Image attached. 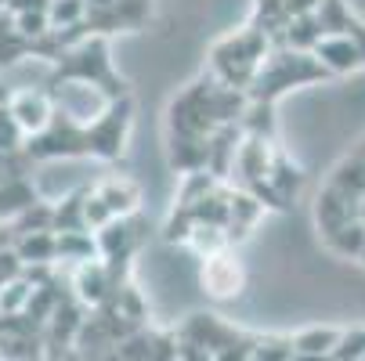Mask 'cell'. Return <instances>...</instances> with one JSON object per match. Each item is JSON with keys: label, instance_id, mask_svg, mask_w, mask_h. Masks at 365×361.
I'll list each match as a JSON object with an SVG mask.
<instances>
[{"label": "cell", "instance_id": "27", "mask_svg": "<svg viewBox=\"0 0 365 361\" xmlns=\"http://www.w3.org/2000/svg\"><path fill=\"white\" fill-rule=\"evenodd\" d=\"M358 221H361V224H365V199H361V202H358Z\"/></svg>", "mask_w": 365, "mask_h": 361}, {"label": "cell", "instance_id": "13", "mask_svg": "<svg viewBox=\"0 0 365 361\" xmlns=\"http://www.w3.org/2000/svg\"><path fill=\"white\" fill-rule=\"evenodd\" d=\"M87 195H91V188H80V192L66 195L58 206H51V210H55V235L87 231Z\"/></svg>", "mask_w": 365, "mask_h": 361}, {"label": "cell", "instance_id": "26", "mask_svg": "<svg viewBox=\"0 0 365 361\" xmlns=\"http://www.w3.org/2000/svg\"><path fill=\"white\" fill-rule=\"evenodd\" d=\"M289 361H326V357H311V354H297V350H293Z\"/></svg>", "mask_w": 365, "mask_h": 361}, {"label": "cell", "instance_id": "2", "mask_svg": "<svg viewBox=\"0 0 365 361\" xmlns=\"http://www.w3.org/2000/svg\"><path fill=\"white\" fill-rule=\"evenodd\" d=\"M268 33H260L257 26H242L228 36H221L210 51V66H214V80L225 83V87H235V90H246L260 66L268 58Z\"/></svg>", "mask_w": 365, "mask_h": 361}, {"label": "cell", "instance_id": "7", "mask_svg": "<svg viewBox=\"0 0 365 361\" xmlns=\"http://www.w3.org/2000/svg\"><path fill=\"white\" fill-rule=\"evenodd\" d=\"M199 282H202V289L210 293L214 300H235L242 293V286H246V271H242V264L235 261V256L225 249V253L206 256V261H202Z\"/></svg>", "mask_w": 365, "mask_h": 361}, {"label": "cell", "instance_id": "8", "mask_svg": "<svg viewBox=\"0 0 365 361\" xmlns=\"http://www.w3.org/2000/svg\"><path fill=\"white\" fill-rule=\"evenodd\" d=\"M315 221H319L322 239H329V235H336L340 228H347V224L358 221V202L347 199V195H340L333 184H326V188L319 192V202H315Z\"/></svg>", "mask_w": 365, "mask_h": 361}, {"label": "cell", "instance_id": "29", "mask_svg": "<svg viewBox=\"0 0 365 361\" xmlns=\"http://www.w3.org/2000/svg\"><path fill=\"white\" fill-rule=\"evenodd\" d=\"M4 286H8V278H4V275H0V289H4Z\"/></svg>", "mask_w": 365, "mask_h": 361}, {"label": "cell", "instance_id": "5", "mask_svg": "<svg viewBox=\"0 0 365 361\" xmlns=\"http://www.w3.org/2000/svg\"><path fill=\"white\" fill-rule=\"evenodd\" d=\"M130 127H134V98H120V101H109L94 120H87V130H91V156L94 159H120L127 152V141H130Z\"/></svg>", "mask_w": 365, "mask_h": 361}, {"label": "cell", "instance_id": "23", "mask_svg": "<svg viewBox=\"0 0 365 361\" xmlns=\"http://www.w3.org/2000/svg\"><path fill=\"white\" fill-rule=\"evenodd\" d=\"M333 357L336 361H361L365 357V333H344Z\"/></svg>", "mask_w": 365, "mask_h": 361}, {"label": "cell", "instance_id": "22", "mask_svg": "<svg viewBox=\"0 0 365 361\" xmlns=\"http://www.w3.org/2000/svg\"><path fill=\"white\" fill-rule=\"evenodd\" d=\"M11 152H26V134L11 116L8 101H0V156H11Z\"/></svg>", "mask_w": 365, "mask_h": 361}, {"label": "cell", "instance_id": "21", "mask_svg": "<svg viewBox=\"0 0 365 361\" xmlns=\"http://www.w3.org/2000/svg\"><path fill=\"white\" fill-rule=\"evenodd\" d=\"M326 246H329L336 256H361V249H365V224L354 221V224L340 228L336 235L326 239Z\"/></svg>", "mask_w": 365, "mask_h": 361}, {"label": "cell", "instance_id": "15", "mask_svg": "<svg viewBox=\"0 0 365 361\" xmlns=\"http://www.w3.org/2000/svg\"><path fill=\"white\" fill-rule=\"evenodd\" d=\"M58 261H69V264H91V261H101L98 256V239L91 231H62L58 235Z\"/></svg>", "mask_w": 365, "mask_h": 361}, {"label": "cell", "instance_id": "1", "mask_svg": "<svg viewBox=\"0 0 365 361\" xmlns=\"http://www.w3.org/2000/svg\"><path fill=\"white\" fill-rule=\"evenodd\" d=\"M62 83H87L106 94V101H120L130 98L127 80L113 69V55H109V40L106 36H87L76 47H69L66 55L55 62V73L47 80V90L55 94Z\"/></svg>", "mask_w": 365, "mask_h": 361}, {"label": "cell", "instance_id": "30", "mask_svg": "<svg viewBox=\"0 0 365 361\" xmlns=\"http://www.w3.org/2000/svg\"><path fill=\"white\" fill-rule=\"evenodd\" d=\"M358 261H365V249H361V256H358Z\"/></svg>", "mask_w": 365, "mask_h": 361}, {"label": "cell", "instance_id": "3", "mask_svg": "<svg viewBox=\"0 0 365 361\" xmlns=\"http://www.w3.org/2000/svg\"><path fill=\"white\" fill-rule=\"evenodd\" d=\"M322 76H326V69L315 62V55H307V51H293V47L268 51L257 80L250 83V101H272L275 105V98L286 94L289 87L322 80Z\"/></svg>", "mask_w": 365, "mask_h": 361}, {"label": "cell", "instance_id": "28", "mask_svg": "<svg viewBox=\"0 0 365 361\" xmlns=\"http://www.w3.org/2000/svg\"><path fill=\"white\" fill-rule=\"evenodd\" d=\"M8 11V0H0V15H4Z\"/></svg>", "mask_w": 365, "mask_h": 361}, {"label": "cell", "instance_id": "10", "mask_svg": "<svg viewBox=\"0 0 365 361\" xmlns=\"http://www.w3.org/2000/svg\"><path fill=\"white\" fill-rule=\"evenodd\" d=\"M73 286H76V300H83V303H91V307H106V300L120 289V286L113 282V275H109L106 261L80 264V268H76Z\"/></svg>", "mask_w": 365, "mask_h": 361}, {"label": "cell", "instance_id": "31", "mask_svg": "<svg viewBox=\"0 0 365 361\" xmlns=\"http://www.w3.org/2000/svg\"><path fill=\"white\" fill-rule=\"evenodd\" d=\"M361 156H365V148H361Z\"/></svg>", "mask_w": 365, "mask_h": 361}, {"label": "cell", "instance_id": "25", "mask_svg": "<svg viewBox=\"0 0 365 361\" xmlns=\"http://www.w3.org/2000/svg\"><path fill=\"white\" fill-rule=\"evenodd\" d=\"M51 0H8V15H29V11H47Z\"/></svg>", "mask_w": 365, "mask_h": 361}, {"label": "cell", "instance_id": "9", "mask_svg": "<svg viewBox=\"0 0 365 361\" xmlns=\"http://www.w3.org/2000/svg\"><path fill=\"white\" fill-rule=\"evenodd\" d=\"M315 55V62L326 69V76L329 73H354V69H361L365 66V55H361V47L351 40V36H322L319 40V47L311 51Z\"/></svg>", "mask_w": 365, "mask_h": 361}, {"label": "cell", "instance_id": "4", "mask_svg": "<svg viewBox=\"0 0 365 361\" xmlns=\"http://www.w3.org/2000/svg\"><path fill=\"white\" fill-rule=\"evenodd\" d=\"M26 156H29L33 163L91 156V130H87V123H80L69 109H58L43 134H36V137L26 141Z\"/></svg>", "mask_w": 365, "mask_h": 361}, {"label": "cell", "instance_id": "24", "mask_svg": "<svg viewBox=\"0 0 365 361\" xmlns=\"http://www.w3.org/2000/svg\"><path fill=\"white\" fill-rule=\"evenodd\" d=\"M282 8H286V15L293 22V19H304V15H315L322 8V0H282Z\"/></svg>", "mask_w": 365, "mask_h": 361}, {"label": "cell", "instance_id": "6", "mask_svg": "<svg viewBox=\"0 0 365 361\" xmlns=\"http://www.w3.org/2000/svg\"><path fill=\"white\" fill-rule=\"evenodd\" d=\"M8 109H11V116L19 120L26 141L36 137V134H43V130L51 127V120H55V113H58L55 94H51V90H36V87L11 90V94H8Z\"/></svg>", "mask_w": 365, "mask_h": 361}, {"label": "cell", "instance_id": "19", "mask_svg": "<svg viewBox=\"0 0 365 361\" xmlns=\"http://www.w3.org/2000/svg\"><path fill=\"white\" fill-rule=\"evenodd\" d=\"M47 19H51V29H58V33L80 29L87 26V0H51Z\"/></svg>", "mask_w": 365, "mask_h": 361}, {"label": "cell", "instance_id": "32", "mask_svg": "<svg viewBox=\"0 0 365 361\" xmlns=\"http://www.w3.org/2000/svg\"><path fill=\"white\" fill-rule=\"evenodd\" d=\"M0 361H4V357H0Z\"/></svg>", "mask_w": 365, "mask_h": 361}, {"label": "cell", "instance_id": "18", "mask_svg": "<svg viewBox=\"0 0 365 361\" xmlns=\"http://www.w3.org/2000/svg\"><path fill=\"white\" fill-rule=\"evenodd\" d=\"M228 228H221V224H192V235H188V246L202 256H217V253H225L228 249Z\"/></svg>", "mask_w": 365, "mask_h": 361}, {"label": "cell", "instance_id": "17", "mask_svg": "<svg viewBox=\"0 0 365 361\" xmlns=\"http://www.w3.org/2000/svg\"><path fill=\"white\" fill-rule=\"evenodd\" d=\"M340 336H344V333H336V329H304V333H297L289 343H293V350H297V354L329 357V354H336Z\"/></svg>", "mask_w": 365, "mask_h": 361}, {"label": "cell", "instance_id": "16", "mask_svg": "<svg viewBox=\"0 0 365 361\" xmlns=\"http://www.w3.org/2000/svg\"><path fill=\"white\" fill-rule=\"evenodd\" d=\"M26 55H33V47H29V40L19 33L15 19L4 11V15H0V69L15 66V62L26 58Z\"/></svg>", "mask_w": 365, "mask_h": 361}, {"label": "cell", "instance_id": "20", "mask_svg": "<svg viewBox=\"0 0 365 361\" xmlns=\"http://www.w3.org/2000/svg\"><path fill=\"white\" fill-rule=\"evenodd\" d=\"M319 40H322V26H319V19L315 15H304V19H293L289 26H286V43L293 47V51H315L319 47Z\"/></svg>", "mask_w": 365, "mask_h": 361}, {"label": "cell", "instance_id": "11", "mask_svg": "<svg viewBox=\"0 0 365 361\" xmlns=\"http://www.w3.org/2000/svg\"><path fill=\"white\" fill-rule=\"evenodd\" d=\"M94 195L106 202V210L113 214V221L134 217V214H138V202H141L138 184L127 181V177H106L101 184H94Z\"/></svg>", "mask_w": 365, "mask_h": 361}, {"label": "cell", "instance_id": "14", "mask_svg": "<svg viewBox=\"0 0 365 361\" xmlns=\"http://www.w3.org/2000/svg\"><path fill=\"white\" fill-rule=\"evenodd\" d=\"M329 184H333L340 195L354 199V202L365 199V156H361V152H358V156H351V159H344V163L333 170Z\"/></svg>", "mask_w": 365, "mask_h": 361}, {"label": "cell", "instance_id": "12", "mask_svg": "<svg viewBox=\"0 0 365 361\" xmlns=\"http://www.w3.org/2000/svg\"><path fill=\"white\" fill-rule=\"evenodd\" d=\"M15 253H19V261L22 268H47V264H55L58 261V235L55 231H26L15 239Z\"/></svg>", "mask_w": 365, "mask_h": 361}]
</instances>
